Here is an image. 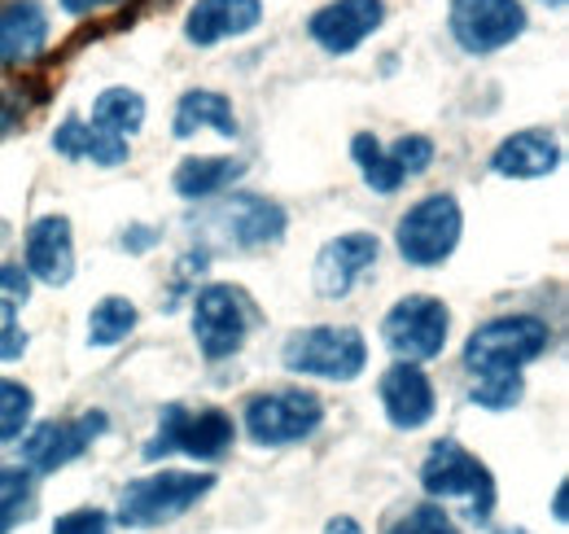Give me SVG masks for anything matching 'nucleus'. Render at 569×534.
<instances>
[{
  "label": "nucleus",
  "mask_w": 569,
  "mask_h": 534,
  "mask_svg": "<svg viewBox=\"0 0 569 534\" xmlns=\"http://www.w3.org/2000/svg\"><path fill=\"white\" fill-rule=\"evenodd\" d=\"M447 334H451V312L442 298H429V294L399 298L381 320V337L399 364H426L433 355H442Z\"/></svg>",
  "instance_id": "nucleus-7"
},
{
  "label": "nucleus",
  "mask_w": 569,
  "mask_h": 534,
  "mask_svg": "<svg viewBox=\"0 0 569 534\" xmlns=\"http://www.w3.org/2000/svg\"><path fill=\"white\" fill-rule=\"evenodd\" d=\"M491 167H496V176H508V180H539L561 167V145L548 132L530 128V132L508 136L491 154Z\"/></svg>",
  "instance_id": "nucleus-19"
},
{
  "label": "nucleus",
  "mask_w": 569,
  "mask_h": 534,
  "mask_svg": "<svg viewBox=\"0 0 569 534\" xmlns=\"http://www.w3.org/2000/svg\"><path fill=\"white\" fill-rule=\"evenodd\" d=\"M149 241H153V233H149V228H132V233H123V246H128L132 255H137V250H144Z\"/></svg>",
  "instance_id": "nucleus-35"
},
{
  "label": "nucleus",
  "mask_w": 569,
  "mask_h": 534,
  "mask_svg": "<svg viewBox=\"0 0 569 534\" xmlns=\"http://www.w3.org/2000/svg\"><path fill=\"white\" fill-rule=\"evenodd\" d=\"M250 334V303L237 285H207L193 298V337L207 359H228L246 346Z\"/></svg>",
  "instance_id": "nucleus-9"
},
{
  "label": "nucleus",
  "mask_w": 569,
  "mask_h": 534,
  "mask_svg": "<svg viewBox=\"0 0 569 534\" xmlns=\"http://www.w3.org/2000/svg\"><path fill=\"white\" fill-rule=\"evenodd\" d=\"M521 390H526L521 373H503V377H478V386L469 390V399L478 403V407H491V412H503V407L521 403Z\"/></svg>",
  "instance_id": "nucleus-28"
},
{
  "label": "nucleus",
  "mask_w": 569,
  "mask_h": 534,
  "mask_svg": "<svg viewBox=\"0 0 569 534\" xmlns=\"http://www.w3.org/2000/svg\"><path fill=\"white\" fill-rule=\"evenodd\" d=\"M503 534H530V531H503Z\"/></svg>",
  "instance_id": "nucleus-39"
},
{
  "label": "nucleus",
  "mask_w": 569,
  "mask_h": 534,
  "mask_svg": "<svg viewBox=\"0 0 569 534\" xmlns=\"http://www.w3.org/2000/svg\"><path fill=\"white\" fill-rule=\"evenodd\" d=\"M22 350H27V334L9 320L4 329H0V364H13V359H22Z\"/></svg>",
  "instance_id": "nucleus-33"
},
{
  "label": "nucleus",
  "mask_w": 569,
  "mask_h": 534,
  "mask_svg": "<svg viewBox=\"0 0 569 534\" xmlns=\"http://www.w3.org/2000/svg\"><path fill=\"white\" fill-rule=\"evenodd\" d=\"M351 158L359 162V171H363V180H368V189H377V194H395L399 185H403V171L390 162V154L381 149V140L368 132H359L351 140Z\"/></svg>",
  "instance_id": "nucleus-25"
},
{
  "label": "nucleus",
  "mask_w": 569,
  "mask_h": 534,
  "mask_svg": "<svg viewBox=\"0 0 569 534\" xmlns=\"http://www.w3.org/2000/svg\"><path fill=\"white\" fill-rule=\"evenodd\" d=\"M137 320H141L137 303H128V298H119V294L101 298V303L92 307V316H88V346H119L123 337H132Z\"/></svg>",
  "instance_id": "nucleus-24"
},
{
  "label": "nucleus",
  "mask_w": 569,
  "mask_h": 534,
  "mask_svg": "<svg viewBox=\"0 0 569 534\" xmlns=\"http://www.w3.org/2000/svg\"><path fill=\"white\" fill-rule=\"evenodd\" d=\"M106 412H83L79 421H49V425H36L27 438H22V465L36 468V473H58L71 461H79L88 452V443L97 434H106Z\"/></svg>",
  "instance_id": "nucleus-11"
},
{
  "label": "nucleus",
  "mask_w": 569,
  "mask_h": 534,
  "mask_svg": "<svg viewBox=\"0 0 569 534\" xmlns=\"http://www.w3.org/2000/svg\"><path fill=\"white\" fill-rule=\"evenodd\" d=\"M232 416L207 407V412H189L184 403H167L158 416V434L144 443V461H167L176 452L193 456V461H219L232 447Z\"/></svg>",
  "instance_id": "nucleus-5"
},
{
  "label": "nucleus",
  "mask_w": 569,
  "mask_h": 534,
  "mask_svg": "<svg viewBox=\"0 0 569 534\" xmlns=\"http://www.w3.org/2000/svg\"><path fill=\"white\" fill-rule=\"evenodd\" d=\"M241 176H246V162L232 158V154H223V158L193 154V158H184V162L176 167L171 185H176V194L184 201H202V198H214L219 189H228V185L241 180Z\"/></svg>",
  "instance_id": "nucleus-22"
},
{
  "label": "nucleus",
  "mask_w": 569,
  "mask_h": 534,
  "mask_svg": "<svg viewBox=\"0 0 569 534\" xmlns=\"http://www.w3.org/2000/svg\"><path fill=\"white\" fill-rule=\"evenodd\" d=\"M214 491V473H198V468H162L123 486L119 495V526L128 531H144V526H167L176 517H184L202 495Z\"/></svg>",
  "instance_id": "nucleus-1"
},
{
  "label": "nucleus",
  "mask_w": 569,
  "mask_h": 534,
  "mask_svg": "<svg viewBox=\"0 0 569 534\" xmlns=\"http://www.w3.org/2000/svg\"><path fill=\"white\" fill-rule=\"evenodd\" d=\"M325 403L311 390H268L246 403V434L259 447H289L320 429Z\"/></svg>",
  "instance_id": "nucleus-8"
},
{
  "label": "nucleus",
  "mask_w": 569,
  "mask_h": 534,
  "mask_svg": "<svg viewBox=\"0 0 569 534\" xmlns=\"http://www.w3.org/2000/svg\"><path fill=\"white\" fill-rule=\"evenodd\" d=\"M521 0H451V36L465 53H496L526 31Z\"/></svg>",
  "instance_id": "nucleus-10"
},
{
  "label": "nucleus",
  "mask_w": 569,
  "mask_h": 534,
  "mask_svg": "<svg viewBox=\"0 0 569 534\" xmlns=\"http://www.w3.org/2000/svg\"><path fill=\"white\" fill-rule=\"evenodd\" d=\"M31 412H36V395L22 382L0 377V443H18L31 429Z\"/></svg>",
  "instance_id": "nucleus-26"
},
{
  "label": "nucleus",
  "mask_w": 569,
  "mask_h": 534,
  "mask_svg": "<svg viewBox=\"0 0 569 534\" xmlns=\"http://www.w3.org/2000/svg\"><path fill=\"white\" fill-rule=\"evenodd\" d=\"M421 486L433 500H465L469 522L487 526L496 513V477L473 452H465L456 438L433 443L421 465Z\"/></svg>",
  "instance_id": "nucleus-2"
},
{
  "label": "nucleus",
  "mask_w": 569,
  "mask_h": 534,
  "mask_svg": "<svg viewBox=\"0 0 569 534\" xmlns=\"http://www.w3.org/2000/svg\"><path fill=\"white\" fill-rule=\"evenodd\" d=\"M381 241L372 233H342L333 241H325L320 259H316V294L320 298H347L356 289V280L377 264Z\"/></svg>",
  "instance_id": "nucleus-13"
},
{
  "label": "nucleus",
  "mask_w": 569,
  "mask_h": 534,
  "mask_svg": "<svg viewBox=\"0 0 569 534\" xmlns=\"http://www.w3.org/2000/svg\"><path fill=\"white\" fill-rule=\"evenodd\" d=\"M0 294L9 298V307H13V303H27V298H31V276H27V267L0 264Z\"/></svg>",
  "instance_id": "nucleus-32"
},
{
  "label": "nucleus",
  "mask_w": 569,
  "mask_h": 534,
  "mask_svg": "<svg viewBox=\"0 0 569 534\" xmlns=\"http://www.w3.org/2000/svg\"><path fill=\"white\" fill-rule=\"evenodd\" d=\"M460 233H465L460 201L451 198V194H429V198H421L399 219L395 246H399V255L412 267H438L447 264L451 250L460 246Z\"/></svg>",
  "instance_id": "nucleus-6"
},
{
  "label": "nucleus",
  "mask_w": 569,
  "mask_h": 534,
  "mask_svg": "<svg viewBox=\"0 0 569 534\" xmlns=\"http://www.w3.org/2000/svg\"><path fill=\"white\" fill-rule=\"evenodd\" d=\"M53 534H110V517L101 508H74L53 522Z\"/></svg>",
  "instance_id": "nucleus-31"
},
{
  "label": "nucleus",
  "mask_w": 569,
  "mask_h": 534,
  "mask_svg": "<svg viewBox=\"0 0 569 534\" xmlns=\"http://www.w3.org/2000/svg\"><path fill=\"white\" fill-rule=\"evenodd\" d=\"M381 407H386L395 429H421L426 425L438 399H433V386L421 373V364H395L381 377Z\"/></svg>",
  "instance_id": "nucleus-18"
},
{
  "label": "nucleus",
  "mask_w": 569,
  "mask_h": 534,
  "mask_svg": "<svg viewBox=\"0 0 569 534\" xmlns=\"http://www.w3.org/2000/svg\"><path fill=\"white\" fill-rule=\"evenodd\" d=\"M281 359L289 373L325 377V382H356L368 364V342L356 325H320L284 337Z\"/></svg>",
  "instance_id": "nucleus-4"
},
{
  "label": "nucleus",
  "mask_w": 569,
  "mask_h": 534,
  "mask_svg": "<svg viewBox=\"0 0 569 534\" xmlns=\"http://www.w3.org/2000/svg\"><path fill=\"white\" fill-rule=\"evenodd\" d=\"M557 522H566V482L557 486Z\"/></svg>",
  "instance_id": "nucleus-37"
},
{
  "label": "nucleus",
  "mask_w": 569,
  "mask_h": 534,
  "mask_svg": "<svg viewBox=\"0 0 569 534\" xmlns=\"http://www.w3.org/2000/svg\"><path fill=\"white\" fill-rule=\"evenodd\" d=\"M263 22V0H198L184 18V40L211 49L228 36H246Z\"/></svg>",
  "instance_id": "nucleus-17"
},
{
  "label": "nucleus",
  "mask_w": 569,
  "mask_h": 534,
  "mask_svg": "<svg viewBox=\"0 0 569 534\" xmlns=\"http://www.w3.org/2000/svg\"><path fill=\"white\" fill-rule=\"evenodd\" d=\"M22 517H31V473L0 468V534H9Z\"/></svg>",
  "instance_id": "nucleus-27"
},
{
  "label": "nucleus",
  "mask_w": 569,
  "mask_h": 534,
  "mask_svg": "<svg viewBox=\"0 0 569 534\" xmlns=\"http://www.w3.org/2000/svg\"><path fill=\"white\" fill-rule=\"evenodd\" d=\"M381 22L386 0H333L307 22V31L325 53H356L372 31H381Z\"/></svg>",
  "instance_id": "nucleus-12"
},
{
  "label": "nucleus",
  "mask_w": 569,
  "mask_h": 534,
  "mask_svg": "<svg viewBox=\"0 0 569 534\" xmlns=\"http://www.w3.org/2000/svg\"><path fill=\"white\" fill-rule=\"evenodd\" d=\"M202 128H211V132L228 136V140H237L241 123H237V115H232V101H228L223 92H211V88H193V92H184V97H180L171 132L180 136V140H189V136L202 132Z\"/></svg>",
  "instance_id": "nucleus-20"
},
{
  "label": "nucleus",
  "mask_w": 569,
  "mask_h": 534,
  "mask_svg": "<svg viewBox=\"0 0 569 534\" xmlns=\"http://www.w3.org/2000/svg\"><path fill=\"white\" fill-rule=\"evenodd\" d=\"M53 149H58L62 158H92L97 167H119V162H128V154H132L123 136L101 132L97 123H88V119H79V115H71V119L53 132Z\"/></svg>",
  "instance_id": "nucleus-21"
},
{
  "label": "nucleus",
  "mask_w": 569,
  "mask_h": 534,
  "mask_svg": "<svg viewBox=\"0 0 569 534\" xmlns=\"http://www.w3.org/2000/svg\"><path fill=\"white\" fill-rule=\"evenodd\" d=\"M325 534H363V531H359L356 517H333V522L325 526Z\"/></svg>",
  "instance_id": "nucleus-36"
},
{
  "label": "nucleus",
  "mask_w": 569,
  "mask_h": 534,
  "mask_svg": "<svg viewBox=\"0 0 569 534\" xmlns=\"http://www.w3.org/2000/svg\"><path fill=\"white\" fill-rule=\"evenodd\" d=\"M386 154H390V162H395L403 176H421L429 162H433V140H429V136H399Z\"/></svg>",
  "instance_id": "nucleus-30"
},
{
  "label": "nucleus",
  "mask_w": 569,
  "mask_h": 534,
  "mask_svg": "<svg viewBox=\"0 0 569 534\" xmlns=\"http://www.w3.org/2000/svg\"><path fill=\"white\" fill-rule=\"evenodd\" d=\"M49 49V13L40 0H9L0 9V70L27 67Z\"/></svg>",
  "instance_id": "nucleus-16"
},
{
  "label": "nucleus",
  "mask_w": 569,
  "mask_h": 534,
  "mask_svg": "<svg viewBox=\"0 0 569 534\" xmlns=\"http://www.w3.org/2000/svg\"><path fill=\"white\" fill-rule=\"evenodd\" d=\"M88 123H97L101 132L110 136H137L144 123V97L137 88H106L97 101H92V119Z\"/></svg>",
  "instance_id": "nucleus-23"
},
{
  "label": "nucleus",
  "mask_w": 569,
  "mask_h": 534,
  "mask_svg": "<svg viewBox=\"0 0 569 534\" xmlns=\"http://www.w3.org/2000/svg\"><path fill=\"white\" fill-rule=\"evenodd\" d=\"M106 4H123V0H62V9H67V13H74V18L97 13V9H106Z\"/></svg>",
  "instance_id": "nucleus-34"
},
{
  "label": "nucleus",
  "mask_w": 569,
  "mask_h": 534,
  "mask_svg": "<svg viewBox=\"0 0 569 534\" xmlns=\"http://www.w3.org/2000/svg\"><path fill=\"white\" fill-rule=\"evenodd\" d=\"M219 228L232 246L241 250H259V246H277L284 237V210L277 201L259 198V194H232L219 206Z\"/></svg>",
  "instance_id": "nucleus-14"
},
{
  "label": "nucleus",
  "mask_w": 569,
  "mask_h": 534,
  "mask_svg": "<svg viewBox=\"0 0 569 534\" xmlns=\"http://www.w3.org/2000/svg\"><path fill=\"white\" fill-rule=\"evenodd\" d=\"M386 534H456V526H451V517L429 500V504H417L412 513H403Z\"/></svg>",
  "instance_id": "nucleus-29"
},
{
  "label": "nucleus",
  "mask_w": 569,
  "mask_h": 534,
  "mask_svg": "<svg viewBox=\"0 0 569 534\" xmlns=\"http://www.w3.org/2000/svg\"><path fill=\"white\" fill-rule=\"evenodd\" d=\"M27 276L44 285H71L74 276V241L67 215H40L27 228Z\"/></svg>",
  "instance_id": "nucleus-15"
},
{
  "label": "nucleus",
  "mask_w": 569,
  "mask_h": 534,
  "mask_svg": "<svg viewBox=\"0 0 569 534\" xmlns=\"http://www.w3.org/2000/svg\"><path fill=\"white\" fill-rule=\"evenodd\" d=\"M548 346H552V329L539 316H499L469 334L465 364L478 377H503V373H521L526 364H535Z\"/></svg>",
  "instance_id": "nucleus-3"
},
{
  "label": "nucleus",
  "mask_w": 569,
  "mask_h": 534,
  "mask_svg": "<svg viewBox=\"0 0 569 534\" xmlns=\"http://www.w3.org/2000/svg\"><path fill=\"white\" fill-rule=\"evenodd\" d=\"M4 128H9V106L0 101V132H4Z\"/></svg>",
  "instance_id": "nucleus-38"
}]
</instances>
